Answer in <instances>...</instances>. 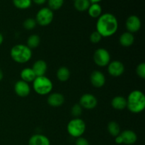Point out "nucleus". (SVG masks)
<instances>
[{
	"mask_svg": "<svg viewBox=\"0 0 145 145\" xmlns=\"http://www.w3.org/2000/svg\"><path fill=\"white\" fill-rule=\"evenodd\" d=\"M96 31L102 38H108L116 33L118 29V21L113 14L106 13L98 18Z\"/></svg>",
	"mask_w": 145,
	"mask_h": 145,
	"instance_id": "obj_1",
	"label": "nucleus"
},
{
	"mask_svg": "<svg viewBox=\"0 0 145 145\" xmlns=\"http://www.w3.org/2000/svg\"><path fill=\"white\" fill-rule=\"evenodd\" d=\"M127 108L131 113L138 114L142 113L145 108V96L142 91L134 90L129 93L126 99Z\"/></svg>",
	"mask_w": 145,
	"mask_h": 145,
	"instance_id": "obj_2",
	"label": "nucleus"
},
{
	"mask_svg": "<svg viewBox=\"0 0 145 145\" xmlns=\"http://www.w3.org/2000/svg\"><path fill=\"white\" fill-rule=\"evenodd\" d=\"M32 50L26 45L17 44L12 47L10 50V56L15 62L18 64H25L32 57Z\"/></svg>",
	"mask_w": 145,
	"mask_h": 145,
	"instance_id": "obj_3",
	"label": "nucleus"
},
{
	"mask_svg": "<svg viewBox=\"0 0 145 145\" xmlns=\"http://www.w3.org/2000/svg\"><path fill=\"white\" fill-rule=\"evenodd\" d=\"M33 89L38 95H48L52 91L53 84L50 79L46 76H37L33 82Z\"/></svg>",
	"mask_w": 145,
	"mask_h": 145,
	"instance_id": "obj_4",
	"label": "nucleus"
},
{
	"mask_svg": "<svg viewBox=\"0 0 145 145\" xmlns=\"http://www.w3.org/2000/svg\"><path fill=\"white\" fill-rule=\"evenodd\" d=\"M86 123L82 119L75 118L68 123L67 125V133L71 137L78 138L82 137L86 131Z\"/></svg>",
	"mask_w": 145,
	"mask_h": 145,
	"instance_id": "obj_5",
	"label": "nucleus"
},
{
	"mask_svg": "<svg viewBox=\"0 0 145 145\" xmlns=\"http://www.w3.org/2000/svg\"><path fill=\"white\" fill-rule=\"evenodd\" d=\"M53 18V11L48 7H43L37 12L35 19L38 25L41 26H47L52 22Z\"/></svg>",
	"mask_w": 145,
	"mask_h": 145,
	"instance_id": "obj_6",
	"label": "nucleus"
},
{
	"mask_svg": "<svg viewBox=\"0 0 145 145\" xmlns=\"http://www.w3.org/2000/svg\"><path fill=\"white\" fill-rule=\"evenodd\" d=\"M93 62L97 66L104 67L108 66L110 62L111 57L110 52L106 49L103 48H98L96 50L93 55Z\"/></svg>",
	"mask_w": 145,
	"mask_h": 145,
	"instance_id": "obj_7",
	"label": "nucleus"
},
{
	"mask_svg": "<svg viewBox=\"0 0 145 145\" xmlns=\"http://www.w3.org/2000/svg\"><path fill=\"white\" fill-rule=\"evenodd\" d=\"M79 105L82 108L91 110L95 108L98 104V100L94 95L91 93H84L79 99Z\"/></svg>",
	"mask_w": 145,
	"mask_h": 145,
	"instance_id": "obj_8",
	"label": "nucleus"
},
{
	"mask_svg": "<svg viewBox=\"0 0 145 145\" xmlns=\"http://www.w3.org/2000/svg\"><path fill=\"white\" fill-rule=\"evenodd\" d=\"M141 26V20L136 15L130 16L125 21V27L127 32L133 34L140 31Z\"/></svg>",
	"mask_w": 145,
	"mask_h": 145,
	"instance_id": "obj_9",
	"label": "nucleus"
},
{
	"mask_svg": "<svg viewBox=\"0 0 145 145\" xmlns=\"http://www.w3.org/2000/svg\"><path fill=\"white\" fill-rule=\"evenodd\" d=\"M125 66L119 60L110 61V63L108 65V72L109 74L114 77L120 76L124 73Z\"/></svg>",
	"mask_w": 145,
	"mask_h": 145,
	"instance_id": "obj_10",
	"label": "nucleus"
},
{
	"mask_svg": "<svg viewBox=\"0 0 145 145\" xmlns=\"http://www.w3.org/2000/svg\"><path fill=\"white\" fill-rule=\"evenodd\" d=\"M14 89L16 94L21 98L27 97L31 93L30 85L23 80L17 81L14 84Z\"/></svg>",
	"mask_w": 145,
	"mask_h": 145,
	"instance_id": "obj_11",
	"label": "nucleus"
},
{
	"mask_svg": "<svg viewBox=\"0 0 145 145\" xmlns=\"http://www.w3.org/2000/svg\"><path fill=\"white\" fill-rule=\"evenodd\" d=\"M90 82L92 86L96 88H101L105 85L106 82V76L103 72L99 70L92 72L90 76Z\"/></svg>",
	"mask_w": 145,
	"mask_h": 145,
	"instance_id": "obj_12",
	"label": "nucleus"
},
{
	"mask_svg": "<svg viewBox=\"0 0 145 145\" xmlns=\"http://www.w3.org/2000/svg\"><path fill=\"white\" fill-rule=\"evenodd\" d=\"M47 101H48L49 106H50L51 107L57 108L60 107L61 106L64 104L65 99L63 94L56 92V93H52L49 94Z\"/></svg>",
	"mask_w": 145,
	"mask_h": 145,
	"instance_id": "obj_13",
	"label": "nucleus"
},
{
	"mask_svg": "<svg viewBox=\"0 0 145 145\" xmlns=\"http://www.w3.org/2000/svg\"><path fill=\"white\" fill-rule=\"evenodd\" d=\"M31 68L35 73L36 77L45 76V74L48 70V65L43 59H38L34 62Z\"/></svg>",
	"mask_w": 145,
	"mask_h": 145,
	"instance_id": "obj_14",
	"label": "nucleus"
},
{
	"mask_svg": "<svg viewBox=\"0 0 145 145\" xmlns=\"http://www.w3.org/2000/svg\"><path fill=\"white\" fill-rule=\"evenodd\" d=\"M123 139V143L126 145H133L137 142V135L131 130H125L120 133Z\"/></svg>",
	"mask_w": 145,
	"mask_h": 145,
	"instance_id": "obj_15",
	"label": "nucleus"
},
{
	"mask_svg": "<svg viewBox=\"0 0 145 145\" xmlns=\"http://www.w3.org/2000/svg\"><path fill=\"white\" fill-rule=\"evenodd\" d=\"M28 145H50V141L45 135L35 134L30 137Z\"/></svg>",
	"mask_w": 145,
	"mask_h": 145,
	"instance_id": "obj_16",
	"label": "nucleus"
},
{
	"mask_svg": "<svg viewBox=\"0 0 145 145\" xmlns=\"http://www.w3.org/2000/svg\"><path fill=\"white\" fill-rule=\"evenodd\" d=\"M119 42L120 45L125 48H128L132 46L135 42V37L134 35L131 33L125 32L121 34L119 38Z\"/></svg>",
	"mask_w": 145,
	"mask_h": 145,
	"instance_id": "obj_17",
	"label": "nucleus"
},
{
	"mask_svg": "<svg viewBox=\"0 0 145 145\" xmlns=\"http://www.w3.org/2000/svg\"><path fill=\"white\" fill-rule=\"evenodd\" d=\"M111 106L116 110H124L127 108V100L121 96H116L112 99Z\"/></svg>",
	"mask_w": 145,
	"mask_h": 145,
	"instance_id": "obj_18",
	"label": "nucleus"
},
{
	"mask_svg": "<svg viewBox=\"0 0 145 145\" xmlns=\"http://www.w3.org/2000/svg\"><path fill=\"white\" fill-rule=\"evenodd\" d=\"M20 76L21 78V80L24 81L27 83L33 82L34 79L36 78L35 73L33 71L32 68L31 67H26L23 69L20 73Z\"/></svg>",
	"mask_w": 145,
	"mask_h": 145,
	"instance_id": "obj_19",
	"label": "nucleus"
},
{
	"mask_svg": "<svg viewBox=\"0 0 145 145\" xmlns=\"http://www.w3.org/2000/svg\"><path fill=\"white\" fill-rule=\"evenodd\" d=\"M70 71L67 67H60L57 71L56 76L59 82H65L69 80L70 77Z\"/></svg>",
	"mask_w": 145,
	"mask_h": 145,
	"instance_id": "obj_20",
	"label": "nucleus"
},
{
	"mask_svg": "<svg viewBox=\"0 0 145 145\" xmlns=\"http://www.w3.org/2000/svg\"><path fill=\"white\" fill-rule=\"evenodd\" d=\"M88 14L91 18H98L102 14V7L98 3L91 4L90 7L88 8Z\"/></svg>",
	"mask_w": 145,
	"mask_h": 145,
	"instance_id": "obj_21",
	"label": "nucleus"
},
{
	"mask_svg": "<svg viewBox=\"0 0 145 145\" xmlns=\"http://www.w3.org/2000/svg\"><path fill=\"white\" fill-rule=\"evenodd\" d=\"M107 130L109 134L113 137H116L120 133V127L118 123L116 121L109 122L107 126Z\"/></svg>",
	"mask_w": 145,
	"mask_h": 145,
	"instance_id": "obj_22",
	"label": "nucleus"
},
{
	"mask_svg": "<svg viewBox=\"0 0 145 145\" xmlns=\"http://www.w3.org/2000/svg\"><path fill=\"white\" fill-rule=\"evenodd\" d=\"M90 5L91 2L89 0H75L74 3L75 9L81 12L87 11Z\"/></svg>",
	"mask_w": 145,
	"mask_h": 145,
	"instance_id": "obj_23",
	"label": "nucleus"
},
{
	"mask_svg": "<svg viewBox=\"0 0 145 145\" xmlns=\"http://www.w3.org/2000/svg\"><path fill=\"white\" fill-rule=\"evenodd\" d=\"M40 38L39 35L33 34L28 38L26 45L30 49L32 50L38 48L40 45Z\"/></svg>",
	"mask_w": 145,
	"mask_h": 145,
	"instance_id": "obj_24",
	"label": "nucleus"
},
{
	"mask_svg": "<svg viewBox=\"0 0 145 145\" xmlns=\"http://www.w3.org/2000/svg\"><path fill=\"white\" fill-rule=\"evenodd\" d=\"M13 4L18 9H27L31 7L32 0H13Z\"/></svg>",
	"mask_w": 145,
	"mask_h": 145,
	"instance_id": "obj_25",
	"label": "nucleus"
},
{
	"mask_svg": "<svg viewBox=\"0 0 145 145\" xmlns=\"http://www.w3.org/2000/svg\"><path fill=\"white\" fill-rule=\"evenodd\" d=\"M48 8L52 11H57L62 8L64 4V0H48Z\"/></svg>",
	"mask_w": 145,
	"mask_h": 145,
	"instance_id": "obj_26",
	"label": "nucleus"
},
{
	"mask_svg": "<svg viewBox=\"0 0 145 145\" xmlns=\"http://www.w3.org/2000/svg\"><path fill=\"white\" fill-rule=\"evenodd\" d=\"M23 25H24V28L25 30L31 31V30H33L35 28V26L37 25V22L35 18H28L24 21Z\"/></svg>",
	"mask_w": 145,
	"mask_h": 145,
	"instance_id": "obj_27",
	"label": "nucleus"
},
{
	"mask_svg": "<svg viewBox=\"0 0 145 145\" xmlns=\"http://www.w3.org/2000/svg\"><path fill=\"white\" fill-rule=\"evenodd\" d=\"M82 106L79 103H76L71 108V114L74 118H79L82 114Z\"/></svg>",
	"mask_w": 145,
	"mask_h": 145,
	"instance_id": "obj_28",
	"label": "nucleus"
},
{
	"mask_svg": "<svg viewBox=\"0 0 145 145\" xmlns=\"http://www.w3.org/2000/svg\"><path fill=\"white\" fill-rule=\"evenodd\" d=\"M136 73L137 76L141 79H145V63L144 62H141L139 64L136 68Z\"/></svg>",
	"mask_w": 145,
	"mask_h": 145,
	"instance_id": "obj_29",
	"label": "nucleus"
},
{
	"mask_svg": "<svg viewBox=\"0 0 145 145\" xmlns=\"http://www.w3.org/2000/svg\"><path fill=\"white\" fill-rule=\"evenodd\" d=\"M102 39V36L97 32V31H93L90 35V41L93 44L98 43L100 42Z\"/></svg>",
	"mask_w": 145,
	"mask_h": 145,
	"instance_id": "obj_30",
	"label": "nucleus"
},
{
	"mask_svg": "<svg viewBox=\"0 0 145 145\" xmlns=\"http://www.w3.org/2000/svg\"><path fill=\"white\" fill-rule=\"evenodd\" d=\"M75 145H90V144L86 138L80 137L76 138V141H75Z\"/></svg>",
	"mask_w": 145,
	"mask_h": 145,
	"instance_id": "obj_31",
	"label": "nucleus"
},
{
	"mask_svg": "<svg viewBox=\"0 0 145 145\" xmlns=\"http://www.w3.org/2000/svg\"><path fill=\"white\" fill-rule=\"evenodd\" d=\"M115 142H116V144H123V139H122L121 136L119 135L116 136V137H115Z\"/></svg>",
	"mask_w": 145,
	"mask_h": 145,
	"instance_id": "obj_32",
	"label": "nucleus"
},
{
	"mask_svg": "<svg viewBox=\"0 0 145 145\" xmlns=\"http://www.w3.org/2000/svg\"><path fill=\"white\" fill-rule=\"evenodd\" d=\"M46 1L47 0H32L33 2L35 3V4H38V5H42V4H45Z\"/></svg>",
	"mask_w": 145,
	"mask_h": 145,
	"instance_id": "obj_33",
	"label": "nucleus"
},
{
	"mask_svg": "<svg viewBox=\"0 0 145 145\" xmlns=\"http://www.w3.org/2000/svg\"><path fill=\"white\" fill-rule=\"evenodd\" d=\"M3 42H4V36H3L2 33L0 32V45H2Z\"/></svg>",
	"mask_w": 145,
	"mask_h": 145,
	"instance_id": "obj_34",
	"label": "nucleus"
},
{
	"mask_svg": "<svg viewBox=\"0 0 145 145\" xmlns=\"http://www.w3.org/2000/svg\"><path fill=\"white\" fill-rule=\"evenodd\" d=\"M3 78H4V72H3V71L0 69V82L2 80Z\"/></svg>",
	"mask_w": 145,
	"mask_h": 145,
	"instance_id": "obj_35",
	"label": "nucleus"
},
{
	"mask_svg": "<svg viewBox=\"0 0 145 145\" xmlns=\"http://www.w3.org/2000/svg\"><path fill=\"white\" fill-rule=\"evenodd\" d=\"M102 0H89L91 4H95V3H98V4H99V3Z\"/></svg>",
	"mask_w": 145,
	"mask_h": 145,
	"instance_id": "obj_36",
	"label": "nucleus"
},
{
	"mask_svg": "<svg viewBox=\"0 0 145 145\" xmlns=\"http://www.w3.org/2000/svg\"><path fill=\"white\" fill-rule=\"evenodd\" d=\"M74 1H75V0H74Z\"/></svg>",
	"mask_w": 145,
	"mask_h": 145,
	"instance_id": "obj_37",
	"label": "nucleus"
}]
</instances>
